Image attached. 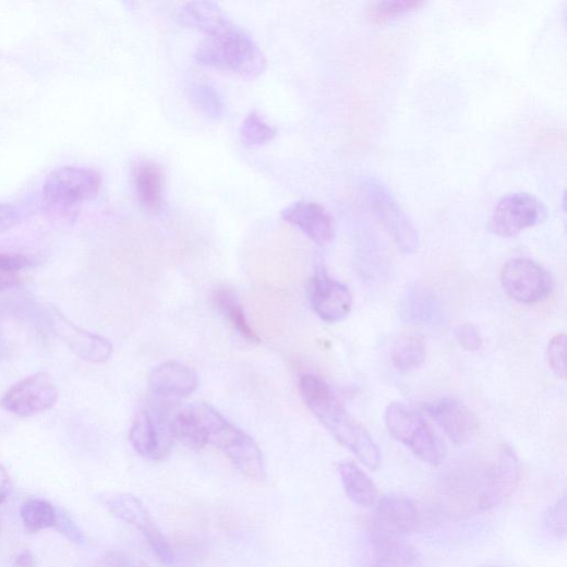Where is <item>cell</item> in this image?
I'll list each match as a JSON object with an SVG mask.
<instances>
[{"label":"cell","instance_id":"obj_6","mask_svg":"<svg viewBox=\"0 0 567 567\" xmlns=\"http://www.w3.org/2000/svg\"><path fill=\"white\" fill-rule=\"evenodd\" d=\"M364 198L376 220L406 254H413L420 245L417 229L390 190L376 178L363 180Z\"/></svg>","mask_w":567,"mask_h":567},{"label":"cell","instance_id":"obj_21","mask_svg":"<svg viewBox=\"0 0 567 567\" xmlns=\"http://www.w3.org/2000/svg\"><path fill=\"white\" fill-rule=\"evenodd\" d=\"M338 472L348 499L360 507L373 506L378 496V490L370 475L352 461H342Z\"/></svg>","mask_w":567,"mask_h":567},{"label":"cell","instance_id":"obj_1","mask_svg":"<svg viewBox=\"0 0 567 567\" xmlns=\"http://www.w3.org/2000/svg\"><path fill=\"white\" fill-rule=\"evenodd\" d=\"M300 393L307 408L335 439L371 470L382 466V454L364 425L345 408L333 388L318 375L304 374Z\"/></svg>","mask_w":567,"mask_h":567},{"label":"cell","instance_id":"obj_4","mask_svg":"<svg viewBox=\"0 0 567 567\" xmlns=\"http://www.w3.org/2000/svg\"><path fill=\"white\" fill-rule=\"evenodd\" d=\"M385 422L389 434L422 462L438 466L445 460V444L432 424L414 409L393 402L385 412Z\"/></svg>","mask_w":567,"mask_h":567},{"label":"cell","instance_id":"obj_23","mask_svg":"<svg viewBox=\"0 0 567 567\" xmlns=\"http://www.w3.org/2000/svg\"><path fill=\"white\" fill-rule=\"evenodd\" d=\"M400 309L405 321L422 325L435 321L438 316L439 304L431 289L421 286V284H413L407 289Z\"/></svg>","mask_w":567,"mask_h":567},{"label":"cell","instance_id":"obj_26","mask_svg":"<svg viewBox=\"0 0 567 567\" xmlns=\"http://www.w3.org/2000/svg\"><path fill=\"white\" fill-rule=\"evenodd\" d=\"M189 97L194 108L209 120H220L226 105L220 93L207 84H193L189 89Z\"/></svg>","mask_w":567,"mask_h":567},{"label":"cell","instance_id":"obj_35","mask_svg":"<svg viewBox=\"0 0 567 567\" xmlns=\"http://www.w3.org/2000/svg\"><path fill=\"white\" fill-rule=\"evenodd\" d=\"M456 337L468 351H476L482 347V337L472 324H460L456 328Z\"/></svg>","mask_w":567,"mask_h":567},{"label":"cell","instance_id":"obj_36","mask_svg":"<svg viewBox=\"0 0 567 567\" xmlns=\"http://www.w3.org/2000/svg\"><path fill=\"white\" fill-rule=\"evenodd\" d=\"M12 492V479L4 466L0 465V505L4 504Z\"/></svg>","mask_w":567,"mask_h":567},{"label":"cell","instance_id":"obj_30","mask_svg":"<svg viewBox=\"0 0 567 567\" xmlns=\"http://www.w3.org/2000/svg\"><path fill=\"white\" fill-rule=\"evenodd\" d=\"M565 350H566V336L565 334L555 335L548 342L547 347V360L552 372L558 378H565L566 366H565Z\"/></svg>","mask_w":567,"mask_h":567},{"label":"cell","instance_id":"obj_31","mask_svg":"<svg viewBox=\"0 0 567 567\" xmlns=\"http://www.w3.org/2000/svg\"><path fill=\"white\" fill-rule=\"evenodd\" d=\"M544 523L546 529L557 538L564 539L566 535V498L562 496L551 506L545 516Z\"/></svg>","mask_w":567,"mask_h":567},{"label":"cell","instance_id":"obj_11","mask_svg":"<svg viewBox=\"0 0 567 567\" xmlns=\"http://www.w3.org/2000/svg\"><path fill=\"white\" fill-rule=\"evenodd\" d=\"M105 505L121 521L134 527L146 538L155 555L167 566L174 564V554L159 527L148 511L129 493H116L106 496Z\"/></svg>","mask_w":567,"mask_h":567},{"label":"cell","instance_id":"obj_16","mask_svg":"<svg viewBox=\"0 0 567 567\" xmlns=\"http://www.w3.org/2000/svg\"><path fill=\"white\" fill-rule=\"evenodd\" d=\"M284 221L300 229L318 245H328L335 237L334 222L328 210L318 203L299 201L280 212Z\"/></svg>","mask_w":567,"mask_h":567},{"label":"cell","instance_id":"obj_39","mask_svg":"<svg viewBox=\"0 0 567 567\" xmlns=\"http://www.w3.org/2000/svg\"><path fill=\"white\" fill-rule=\"evenodd\" d=\"M136 567H147V566H145V565H142V566L136 565Z\"/></svg>","mask_w":567,"mask_h":567},{"label":"cell","instance_id":"obj_34","mask_svg":"<svg viewBox=\"0 0 567 567\" xmlns=\"http://www.w3.org/2000/svg\"><path fill=\"white\" fill-rule=\"evenodd\" d=\"M34 264V258L24 254L0 253V273L19 274Z\"/></svg>","mask_w":567,"mask_h":567},{"label":"cell","instance_id":"obj_33","mask_svg":"<svg viewBox=\"0 0 567 567\" xmlns=\"http://www.w3.org/2000/svg\"><path fill=\"white\" fill-rule=\"evenodd\" d=\"M55 528L62 533L70 542L79 546L86 544V535L81 527L68 514L57 510V521Z\"/></svg>","mask_w":567,"mask_h":567},{"label":"cell","instance_id":"obj_27","mask_svg":"<svg viewBox=\"0 0 567 567\" xmlns=\"http://www.w3.org/2000/svg\"><path fill=\"white\" fill-rule=\"evenodd\" d=\"M21 517L25 529L31 533L55 528L57 521L56 508L41 499H33L23 505Z\"/></svg>","mask_w":567,"mask_h":567},{"label":"cell","instance_id":"obj_28","mask_svg":"<svg viewBox=\"0 0 567 567\" xmlns=\"http://www.w3.org/2000/svg\"><path fill=\"white\" fill-rule=\"evenodd\" d=\"M418 0H386L375 3L370 10V19L377 25H386L424 7Z\"/></svg>","mask_w":567,"mask_h":567},{"label":"cell","instance_id":"obj_38","mask_svg":"<svg viewBox=\"0 0 567 567\" xmlns=\"http://www.w3.org/2000/svg\"><path fill=\"white\" fill-rule=\"evenodd\" d=\"M34 564V556L28 551L19 554L14 560L16 567H33Z\"/></svg>","mask_w":567,"mask_h":567},{"label":"cell","instance_id":"obj_7","mask_svg":"<svg viewBox=\"0 0 567 567\" xmlns=\"http://www.w3.org/2000/svg\"><path fill=\"white\" fill-rule=\"evenodd\" d=\"M101 184V174L95 169L62 167L47 177L41 195L49 207L68 208L95 197Z\"/></svg>","mask_w":567,"mask_h":567},{"label":"cell","instance_id":"obj_13","mask_svg":"<svg viewBox=\"0 0 567 567\" xmlns=\"http://www.w3.org/2000/svg\"><path fill=\"white\" fill-rule=\"evenodd\" d=\"M520 480L519 460L509 447L500 450L478 495V508L491 510L504 504L515 492Z\"/></svg>","mask_w":567,"mask_h":567},{"label":"cell","instance_id":"obj_22","mask_svg":"<svg viewBox=\"0 0 567 567\" xmlns=\"http://www.w3.org/2000/svg\"><path fill=\"white\" fill-rule=\"evenodd\" d=\"M136 195L142 207L150 213L159 212L162 205L164 172L153 161H144L134 170Z\"/></svg>","mask_w":567,"mask_h":567},{"label":"cell","instance_id":"obj_14","mask_svg":"<svg viewBox=\"0 0 567 567\" xmlns=\"http://www.w3.org/2000/svg\"><path fill=\"white\" fill-rule=\"evenodd\" d=\"M309 298L314 312L329 324L343 321L351 311L352 299L348 288L322 269L310 281Z\"/></svg>","mask_w":567,"mask_h":567},{"label":"cell","instance_id":"obj_24","mask_svg":"<svg viewBox=\"0 0 567 567\" xmlns=\"http://www.w3.org/2000/svg\"><path fill=\"white\" fill-rule=\"evenodd\" d=\"M213 301L242 338L254 345L261 342L258 335L250 325L243 305L234 290L227 286L218 287L213 292Z\"/></svg>","mask_w":567,"mask_h":567},{"label":"cell","instance_id":"obj_9","mask_svg":"<svg viewBox=\"0 0 567 567\" xmlns=\"http://www.w3.org/2000/svg\"><path fill=\"white\" fill-rule=\"evenodd\" d=\"M502 284L512 300L526 305L546 300L552 291V278L547 270L539 263L522 257L504 265Z\"/></svg>","mask_w":567,"mask_h":567},{"label":"cell","instance_id":"obj_40","mask_svg":"<svg viewBox=\"0 0 567 567\" xmlns=\"http://www.w3.org/2000/svg\"><path fill=\"white\" fill-rule=\"evenodd\" d=\"M491 567H500V566H491Z\"/></svg>","mask_w":567,"mask_h":567},{"label":"cell","instance_id":"obj_29","mask_svg":"<svg viewBox=\"0 0 567 567\" xmlns=\"http://www.w3.org/2000/svg\"><path fill=\"white\" fill-rule=\"evenodd\" d=\"M240 135L246 146L261 147L275 137L276 130L260 113L252 111L244 119Z\"/></svg>","mask_w":567,"mask_h":567},{"label":"cell","instance_id":"obj_12","mask_svg":"<svg viewBox=\"0 0 567 567\" xmlns=\"http://www.w3.org/2000/svg\"><path fill=\"white\" fill-rule=\"evenodd\" d=\"M51 325L55 334L81 360L104 364L112 358L113 346L110 340L77 326L56 310L51 313Z\"/></svg>","mask_w":567,"mask_h":567},{"label":"cell","instance_id":"obj_19","mask_svg":"<svg viewBox=\"0 0 567 567\" xmlns=\"http://www.w3.org/2000/svg\"><path fill=\"white\" fill-rule=\"evenodd\" d=\"M179 19L206 37L220 35L234 25L221 8L212 2L186 3L179 11Z\"/></svg>","mask_w":567,"mask_h":567},{"label":"cell","instance_id":"obj_18","mask_svg":"<svg viewBox=\"0 0 567 567\" xmlns=\"http://www.w3.org/2000/svg\"><path fill=\"white\" fill-rule=\"evenodd\" d=\"M149 385L156 398L176 401L191 396L197 389L198 381L190 367L178 362H166L154 370Z\"/></svg>","mask_w":567,"mask_h":567},{"label":"cell","instance_id":"obj_17","mask_svg":"<svg viewBox=\"0 0 567 567\" xmlns=\"http://www.w3.org/2000/svg\"><path fill=\"white\" fill-rule=\"evenodd\" d=\"M374 524L377 532L401 538L417 528V508L406 495H384L377 503Z\"/></svg>","mask_w":567,"mask_h":567},{"label":"cell","instance_id":"obj_2","mask_svg":"<svg viewBox=\"0 0 567 567\" xmlns=\"http://www.w3.org/2000/svg\"><path fill=\"white\" fill-rule=\"evenodd\" d=\"M191 409L200 424L206 445L221 450L246 478L260 481L266 478L263 454L253 438L236 427L209 405L193 403Z\"/></svg>","mask_w":567,"mask_h":567},{"label":"cell","instance_id":"obj_3","mask_svg":"<svg viewBox=\"0 0 567 567\" xmlns=\"http://www.w3.org/2000/svg\"><path fill=\"white\" fill-rule=\"evenodd\" d=\"M195 59L202 65L231 71L250 81L261 77L267 69L260 46L236 25L220 35L207 37L198 46Z\"/></svg>","mask_w":567,"mask_h":567},{"label":"cell","instance_id":"obj_5","mask_svg":"<svg viewBox=\"0 0 567 567\" xmlns=\"http://www.w3.org/2000/svg\"><path fill=\"white\" fill-rule=\"evenodd\" d=\"M174 401L157 399L140 409L129 433L130 443L137 455L150 461L169 457L173 437L169 429V411Z\"/></svg>","mask_w":567,"mask_h":567},{"label":"cell","instance_id":"obj_8","mask_svg":"<svg viewBox=\"0 0 567 567\" xmlns=\"http://www.w3.org/2000/svg\"><path fill=\"white\" fill-rule=\"evenodd\" d=\"M547 210L544 204L528 193H512L495 205L487 229L500 238H514L545 221Z\"/></svg>","mask_w":567,"mask_h":567},{"label":"cell","instance_id":"obj_10","mask_svg":"<svg viewBox=\"0 0 567 567\" xmlns=\"http://www.w3.org/2000/svg\"><path fill=\"white\" fill-rule=\"evenodd\" d=\"M59 399V389L46 372L33 374L12 386L0 399V407L27 418L50 410Z\"/></svg>","mask_w":567,"mask_h":567},{"label":"cell","instance_id":"obj_32","mask_svg":"<svg viewBox=\"0 0 567 567\" xmlns=\"http://www.w3.org/2000/svg\"><path fill=\"white\" fill-rule=\"evenodd\" d=\"M28 215L27 208L22 205L0 202V233L7 232L22 224Z\"/></svg>","mask_w":567,"mask_h":567},{"label":"cell","instance_id":"obj_20","mask_svg":"<svg viewBox=\"0 0 567 567\" xmlns=\"http://www.w3.org/2000/svg\"><path fill=\"white\" fill-rule=\"evenodd\" d=\"M371 542L376 567H412L419 559L417 551L399 536L374 531Z\"/></svg>","mask_w":567,"mask_h":567},{"label":"cell","instance_id":"obj_15","mask_svg":"<svg viewBox=\"0 0 567 567\" xmlns=\"http://www.w3.org/2000/svg\"><path fill=\"white\" fill-rule=\"evenodd\" d=\"M427 410L446 436L457 446L471 442L479 430V420L474 412L457 399H438L429 405Z\"/></svg>","mask_w":567,"mask_h":567},{"label":"cell","instance_id":"obj_25","mask_svg":"<svg viewBox=\"0 0 567 567\" xmlns=\"http://www.w3.org/2000/svg\"><path fill=\"white\" fill-rule=\"evenodd\" d=\"M427 357L424 340L413 334L400 336L391 349L393 365L400 372H410L421 367Z\"/></svg>","mask_w":567,"mask_h":567},{"label":"cell","instance_id":"obj_37","mask_svg":"<svg viewBox=\"0 0 567 567\" xmlns=\"http://www.w3.org/2000/svg\"><path fill=\"white\" fill-rule=\"evenodd\" d=\"M21 277L19 274L0 273V292H7L20 287Z\"/></svg>","mask_w":567,"mask_h":567}]
</instances>
